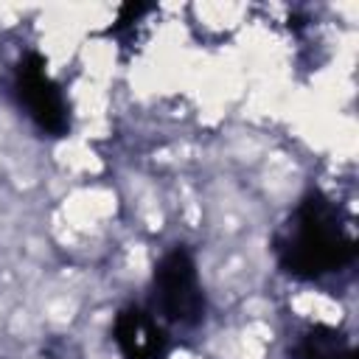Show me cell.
Instances as JSON below:
<instances>
[{
	"label": "cell",
	"mask_w": 359,
	"mask_h": 359,
	"mask_svg": "<svg viewBox=\"0 0 359 359\" xmlns=\"http://www.w3.org/2000/svg\"><path fill=\"white\" fill-rule=\"evenodd\" d=\"M283 272L300 280L325 278L348 266L356 255V238L345 213L320 191L306 194L272 238Z\"/></svg>",
	"instance_id": "6da1fadb"
},
{
	"label": "cell",
	"mask_w": 359,
	"mask_h": 359,
	"mask_svg": "<svg viewBox=\"0 0 359 359\" xmlns=\"http://www.w3.org/2000/svg\"><path fill=\"white\" fill-rule=\"evenodd\" d=\"M151 311L171 325H199L205 320V292L194 255L185 247L168 250L151 278Z\"/></svg>",
	"instance_id": "7a4b0ae2"
},
{
	"label": "cell",
	"mask_w": 359,
	"mask_h": 359,
	"mask_svg": "<svg viewBox=\"0 0 359 359\" xmlns=\"http://www.w3.org/2000/svg\"><path fill=\"white\" fill-rule=\"evenodd\" d=\"M14 90L20 104L25 107L28 118L48 135L62 137L70 129V118H67V104L65 95L59 90V84L50 79L48 73V62L39 53H25L17 62L14 70Z\"/></svg>",
	"instance_id": "3957f363"
},
{
	"label": "cell",
	"mask_w": 359,
	"mask_h": 359,
	"mask_svg": "<svg viewBox=\"0 0 359 359\" xmlns=\"http://www.w3.org/2000/svg\"><path fill=\"white\" fill-rule=\"evenodd\" d=\"M112 339L121 359H168L171 339L165 323L143 306H123L112 323Z\"/></svg>",
	"instance_id": "277c9868"
},
{
	"label": "cell",
	"mask_w": 359,
	"mask_h": 359,
	"mask_svg": "<svg viewBox=\"0 0 359 359\" xmlns=\"http://www.w3.org/2000/svg\"><path fill=\"white\" fill-rule=\"evenodd\" d=\"M294 356L297 359H356L345 334L331 325H311L300 337Z\"/></svg>",
	"instance_id": "5b68a950"
},
{
	"label": "cell",
	"mask_w": 359,
	"mask_h": 359,
	"mask_svg": "<svg viewBox=\"0 0 359 359\" xmlns=\"http://www.w3.org/2000/svg\"><path fill=\"white\" fill-rule=\"evenodd\" d=\"M151 11H154L151 3H126V6H121L115 22L109 25V36H115V39H121V42H129V39L135 36V31L140 28L143 17L151 14Z\"/></svg>",
	"instance_id": "8992f818"
}]
</instances>
